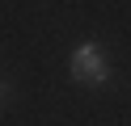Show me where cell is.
<instances>
[{"label": "cell", "instance_id": "6da1fadb", "mask_svg": "<svg viewBox=\"0 0 131 126\" xmlns=\"http://www.w3.org/2000/svg\"><path fill=\"white\" fill-rule=\"evenodd\" d=\"M68 72H72L76 84H89V88L106 84L110 80V59H106L102 42H80V46L72 50V59H68Z\"/></svg>", "mask_w": 131, "mask_h": 126}, {"label": "cell", "instance_id": "7a4b0ae2", "mask_svg": "<svg viewBox=\"0 0 131 126\" xmlns=\"http://www.w3.org/2000/svg\"><path fill=\"white\" fill-rule=\"evenodd\" d=\"M0 101H4V84H0Z\"/></svg>", "mask_w": 131, "mask_h": 126}]
</instances>
